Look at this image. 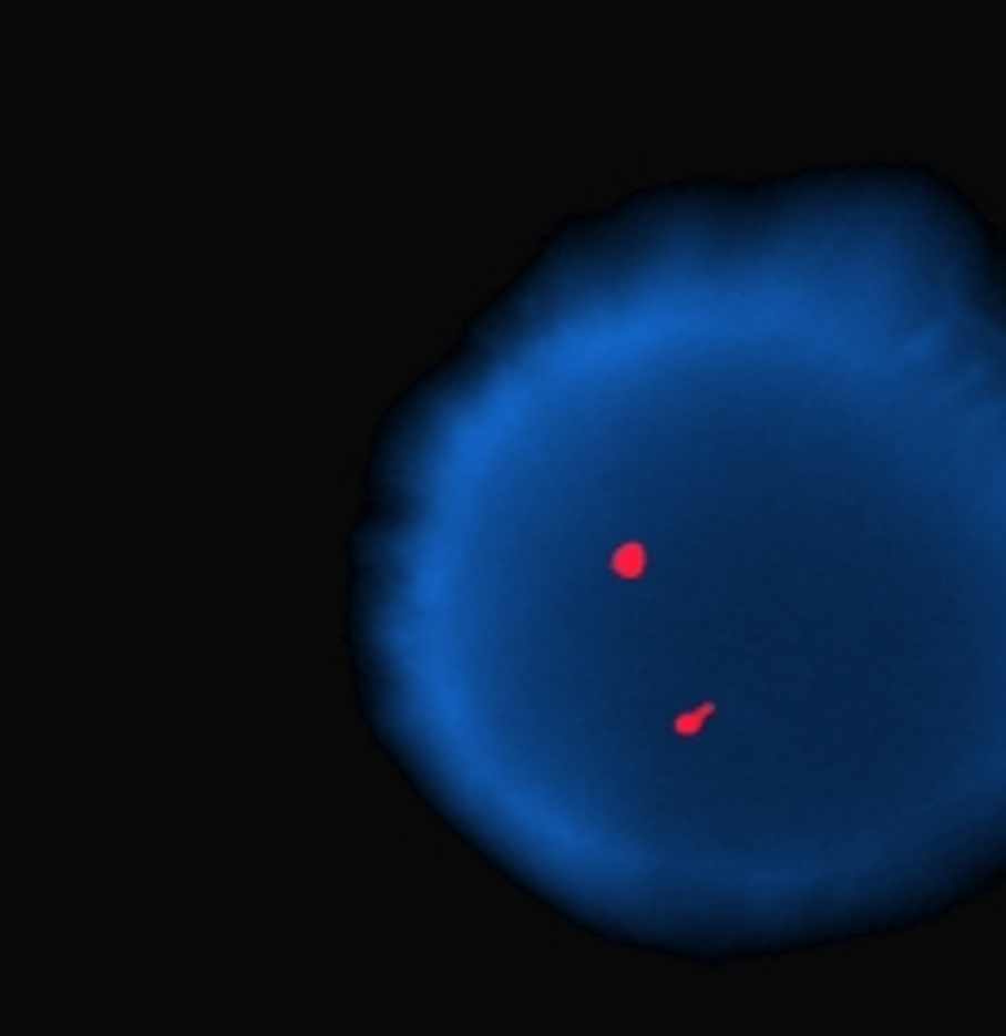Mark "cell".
I'll list each match as a JSON object with an SVG mask.
<instances>
[{
  "instance_id": "obj_1",
  "label": "cell",
  "mask_w": 1006,
  "mask_h": 1036,
  "mask_svg": "<svg viewBox=\"0 0 1006 1036\" xmlns=\"http://www.w3.org/2000/svg\"><path fill=\"white\" fill-rule=\"evenodd\" d=\"M711 711H716V707L690 711V716H681V720H677V728H681V732H694V728H702V724H707V716H711Z\"/></svg>"
},
{
  "instance_id": "obj_2",
  "label": "cell",
  "mask_w": 1006,
  "mask_h": 1036,
  "mask_svg": "<svg viewBox=\"0 0 1006 1036\" xmlns=\"http://www.w3.org/2000/svg\"><path fill=\"white\" fill-rule=\"evenodd\" d=\"M638 562H643V553H638V548H629V544L622 548V553H617V570H622V574L638 570Z\"/></svg>"
}]
</instances>
